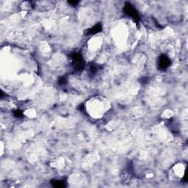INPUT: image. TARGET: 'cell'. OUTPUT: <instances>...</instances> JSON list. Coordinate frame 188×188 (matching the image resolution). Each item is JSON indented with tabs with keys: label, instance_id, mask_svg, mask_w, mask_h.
<instances>
[{
	"label": "cell",
	"instance_id": "cell-1",
	"mask_svg": "<svg viewBox=\"0 0 188 188\" xmlns=\"http://www.w3.org/2000/svg\"><path fill=\"white\" fill-rule=\"evenodd\" d=\"M71 64L76 71H80L85 68V63L82 54L78 52H74L71 54Z\"/></svg>",
	"mask_w": 188,
	"mask_h": 188
},
{
	"label": "cell",
	"instance_id": "cell-2",
	"mask_svg": "<svg viewBox=\"0 0 188 188\" xmlns=\"http://www.w3.org/2000/svg\"><path fill=\"white\" fill-rule=\"evenodd\" d=\"M123 10L126 15L133 19L134 21L138 22L140 21V15L138 11L134 7V5H132L130 2H126Z\"/></svg>",
	"mask_w": 188,
	"mask_h": 188
},
{
	"label": "cell",
	"instance_id": "cell-3",
	"mask_svg": "<svg viewBox=\"0 0 188 188\" xmlns=\"http://www.w3.org/2000/svg\"><path fill=\"white\" fill-rule=\"evenodd\" d=\"M158 68L161 71L168 69L171 65V60L166 54H162L158 59Z\"/></svg>",
	"mask_w": 188,
	"mask_h": 188
},
{
	"label": "cell",
	"instance_id": "cell-4",
	"mask_svg": "<svg viewBox=\"0 0 188 188\" xmlns=\"http://www.w3.org/2000/svg\"><path fill=\"white\" fill-rule=\"evenodd\" d=\"M102 30V24L98 23V24H96L95 26L92 27L91 28L88 30V34L90 35H96L98 32H100Z\"/></svg>",
	"mask_w": 188,
	"mask_h": 188
},
{
	"label": "cell",
	"instance_id": "cell-5",
	"mask_svg": "<svg viewBox=\"0 0 188 188\" xmlns=\"http://www.w3.org/2000/svg\"><path fill=\"white\" fill-rule=\"evenodd\" d=\"M51 184L53 187L57 188H62L65 187L66 186L65 181L63 180H57V179H53L51 181Z\"/></svg>",
	"mask_w": 188,
	"mask_h": 188
},
{
	"label": "cell",
	"instance_id": "cell-6",
	"mask_svg": "<svg viewBox=\"0 0 188 188\" xmlns=\"http://www.w3.org/2000/svg\"><path fill=\"white\" fill-rule=\"evenodd\" d=\"M67 83H68V79L66 76H61L58 80V84L60 85H66Z\"/></svg>",
	"mask_w": 188,
	"mask_h": 188
},
{
	"label": "cell",
	"instance_id": "cell-7",
	"mask_svg": "<svg viewBox=\"0 0 188 188\" xmlns=\"http://www.w3.org/2000/svg\"><path fill=\"white\" fill-rule=\"evenodd\" d=\"M97 70H98V68H97L95 64L92 65L90 67V72L92 74H95L97 72Z\"/></svg>",
	"mask_w": 188,
	"mask_h": 188
},
{
	"label": "cell",
	"instance_id": "cell-8",
	"mask_svg": "<svg viewBox=\"0 0 188 188\" xmlns=\"http://www.w3.org/2000/svg\"><path fill=\"white\" fill-rule=\"evenodd\" d=\"M14 115H15L16 118H21L23 117L24 114H23L22 111H21V110H16L14 111Z\"/></svg>",
	"mask_w": 188,
	"mask_h": 188
},
{
	"label": "cell",
	"instance_id": "cell-9",
	"mask_svg": "<svg viewBox=\"0 0 188 188\" xmlns=\"http://www.w3.org/2000/svg\"><path fill=\"white\" fill-rule=\"evenodd\" d=\"M68 3H69L70 5H73V6H76V5H77L80 3V2H79V1H70V2H68Z\"/></svg>",
	"mask_w": 188,
	"mask_h": 188
}]
</instances>
